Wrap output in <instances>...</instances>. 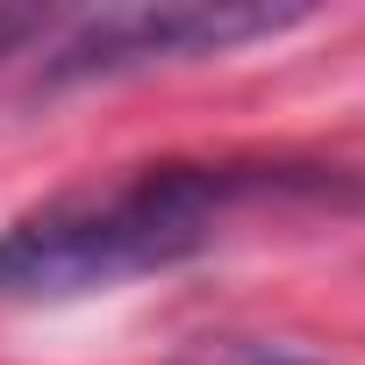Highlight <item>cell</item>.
Wrapping results in <instances>:
<instances>
[{"mask_svg": "<svg viewBox=\"0 0 365 365\" xmlns=\"http://www.w3.org/2000/svg\"><path fill=\"white\" fill-rule=\"evenodd\" d=\"M51 29V15L43 8H0V58H15L22 43H36Z\"/></svg>", "mask_w": 365, "mask_h": 365, "instance_id": "obj_4", "label": "cell"}, {"mask_svg": "<svg viewBox=\"0 0 365 365\" xmlns=\"http://www.w3.org/2000/svg\"><path fill=\"white\" fill-rule=\"evenodd\" d=\"M301 22H308V8H265V0H129V8H93L43 51L36 86L65 93V86L129 79V72H158V65L230 58V51L272 43Z\"/></svg>", "mask_w": 365, "mask_h": 365, "instance_id": "obj_2", "label": "cell"}, {"mask_svg": "<svg viewBox=\"0 0 365 365\" xmlns=\"http://www.w3.org/2000/svg\"><path fill=\"white\" fill-rule=\"evenodd\" d=\"M265 201H365V179L344 165L279 158H165L108 187H72L15 222H0V308L79 301L143 272L201 258L230 215Z\"/></svg>", "mask_w": 365, "mask_h": 365, "instance_id": "obj_1", "label": "cell"}, {"mask_svg": "<svg viewBox=\"0 0 365 365\" xmlns=\"http://www.w3.org/2000/svg\"><path fill=\"white\" fill-rule=\"evenodd\" d=\"M172 365H329V358L279 344V336H194Z\"/></svg>", "mask_w": 365, "mask_h": 365, "instance_id": "obj_3", "label": "cell"}]
</instances>
